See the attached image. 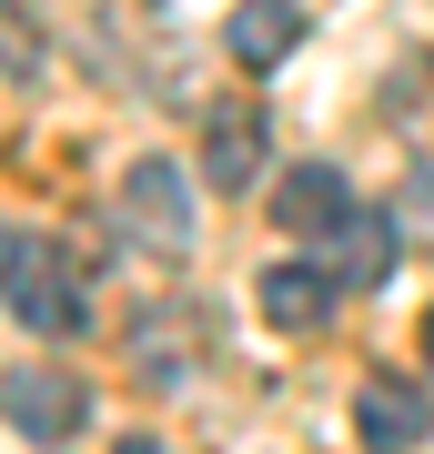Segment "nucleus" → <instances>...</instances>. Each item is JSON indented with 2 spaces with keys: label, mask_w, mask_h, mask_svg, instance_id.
Instances as JSON below:
<instances>
[{
  "label": "nucleus",
  "mask_w": 434,
  "mask_h": 454,
  "mask_svg": "<svg viewBox=\"0 0 434 454\" xmlns=\"http://www.w3.org/2000/svg\"><path fill=\"white\" fill-rule=\"evenodd\" d=\"M11 324L20 333H81V283L31 223H11Z\"/></svg>",
  "instance_id": "f257e3e1"
},
{
  "label": "nucleus",
  "mask_w": 434,
  "mask_h": 454,
  "mask_svg": "<svg viewBox=\"0 0 434 454\" xmlns=\"http://www.w3.org/2000/svg\"><path fill=\"white\" fill-rule=\"evenodd\" d=\"M394 253H404V223H394V212L354 202V212L334 223V283H343V293H374V283L394 273Z\"/></svg>",
  "instance_id": "39448f33"
},
{
  "label": "nucleus",
  "mask_w": 434,
  "mask_h": 454,
  "mask_svg": "<svg viewBox=\"0 0 434 454\" xmlns=\"http://www.w3.org/2000/svg\"><path fill=\"white\" fill-rule=\"evenodd\" d=\"M112 212H122V232H131V243L182 253V243H193V172L152 152V162H131V172H122V202H112Z\"/></svg>",
  "instance_id": "f03ea898"
},
{
  "label": "nucleus",
  "mask_w": 434,
  "mask_h": 454,
  "mask_svg": "<svg viewBox=\"0 0 434 454\" xmlns=\"http://www.w3.org/2000/svg\"><path fill=\"white\" fill-rule=\"evenodd\" d=\"M404 223H424V232H434V172H414V182H404Z\"/></svg>",
  "instance_id": "9b49d317"
},
{
  "label": "nucleus",
  "mask_w": 434,
  "mask_h": 454,
  "mask_svg": "<svg viewBox=\"0 0 434 454\" xmlns=\"http://www.w3.org/2000/svg\"><path fill=\"white\" fill-rule=\"evenodd\" d=\"M263 152H273V142H263V112H253V101H223V112L202 121V182H212V192H253V182H263Z\"/></svg>",
  "instance_id": "20e7f679"
},
{
  "label": "nucleus",
  "mask_w": 434,
  "mask_h": 454,
  "mask_svg": "<svg viewBox=\"0 0 434 454\" xmlns=\"http://www.w3.org/2000/svg\"><path fill=\"white\" fill-rule=\"evenodd\" d=\"M122 454H172V444H162V434H122Z\"/></svg>",
  "instance_id": "f8f14e48"
},
{
  "label": "nucleus",
  "mask_w": 434,
  "mask_h": 454,
  "mask_svg": "<svg viewBox=\"0 0 434 454\" xmlns=\"http://www.w3.org/2000/svg\"><path fill=\"white\" fill-rule=\"evenodd\" d=\"M253 293H263V324H273V333H313L323 313H334L343 283H334V273H304V262H273Z\"/></svg>",
  "instance_id": "1a4fd4ad"
},
{
  "label": "nucleus",
  "mask_w": 434,
  "mask_h": 454,
  "mask_svg": "<svg viewBox=\"0 0 434 454\" xmlns=\"http://www.w3.org/2000/svg\"><path fill=\"white\" fill-rule=\"evenodd\" d=\"M223 51H233L242 71H283L293 51H304V11H293V0H233Z\"/></svg>",
  "instance_id": "423d86ee"
},
{
  "label": "nucleus",
  "mask_w": 434,
  "mask_h": 454,
  "mask_svg": "<svg viewBox=\"0 0 434 454\" xmlns=\"http://www.w3.org/2000/svg\"><path fill=\"white\" fill-rule=\"evenodd\" d=\"M424 354H434V313H424Z\"/></svg>",
  "instance_id": "ddd939ff"
},
{
  "label": "nucleus",
  "mask_w": 434,
  "mask_h": 454,
  "mask_svg": "<svg viewBox=\"0 0 434 454\" xmlns=\"http://www.w3.org/2000/svg\"><path fill=\"white\" fill-rule=\"evenodd\" d=\"M343 212H354V192H343L334 162H293L283 192H273V223H283V232H334Z\"/></svg>",
  "instance_id": "6e6552de"
},
{
  "label": "nucleus",
  "mask_w": 434,
  "mask_h": 454,
  "mask_svg": "<svg viewBox=\"0 0 434 454\" xmlns=\"http://www.w3.org/2000/svg\"><path fill=\"white\" fill-rule=\"evenodd\" d=\"M354 434H364V454H414V444L434 434L424 384H404V373H364V394H354Z\"/></svg>",
  "instance_id": "7ed1b4c3"
},
{
  "label": "nucleus",
  "mask_w": 434,
  "mask_h": 454,
  "mask_svg": "<svg viewBox=\"0 0 434 454\" xmlns=\"http://www.w3.org/2000/svg\"><path fill=\"white\" fill-rule=\"evenodd\" d=\"M31 71H41V51H31V11H20V0H11V82L31 91Z\"/></svg>",
  "instance_id": "9d476101"
},
{
  "label": "nucleus",
  "mask_w": 434,
  "mask_h": 454,
  "mask_svg": "<svg viewBox=\"0 0 434 454\" xmlns=\"http://www.w3.org/2000/svg\"><path fill=\"white\" fill-rule=\"evenodd\" d=\"M71 424H81V384H71V373H11V434L20 444H61L71 434Z\"/></svg>",
  "instance_id": "0eeeda50"
}]
</instances>
